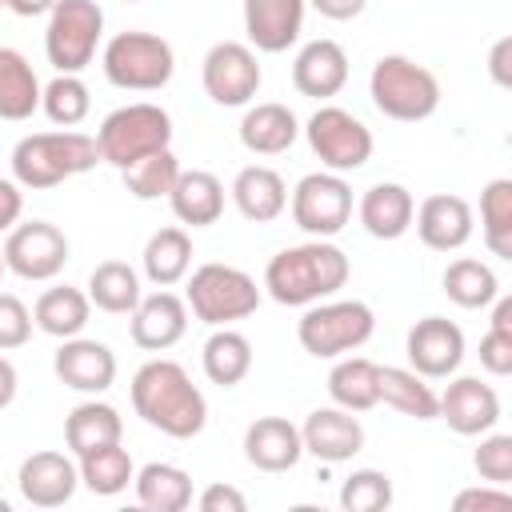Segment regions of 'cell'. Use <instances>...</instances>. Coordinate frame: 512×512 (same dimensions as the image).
<instances>
[{
    "label": "cell",
    "instance_id": "484cf974",
    "mask_svg": "<svg viewBox=\"0 0 512 512\" xmlns=\"http://www.w3.org/2000/svg\"><path fill=\"white\" fill-rule=\"evenodd\" d=\"M228 192H232L240 216L252 220V224H272V220L288 208V184H284V176H280L276 168H268V164H248V168H240Z\"/></svg>",
    "mask_w": 512,
    "mask_h": 512
},
{
    "label": "cell",
    "instance_id": "f1b7e54d",
    "mask_svg": "<svg viewBox=\"0 0 512 512\" xmlns=\"http://www.w3.org/2000/svg\"><path fill=\"white\" fill-rule=\"evenodd\" d=\"M328 396L332 404L348 412H368L380 404V364L368 356H340L328 372Z\"/></svg>",
    "mask_w": 512,
    "mask_h": 512
},
{
    "label": "cell",
    "instance_id": "e0dca14e",
    "mask_svg": "<svg viewBox=\"0 0 512 512\" xmlns=\"http://www.w3.org/2000/svg\"><path fill=\"white\" fill-rule=\"evenodd\" d=\"M16 488L20 496L32 504V508H60L76 496L80 488V468L64 456V452H32L20 460V472H16Z\"/></svg>",
    "mask_w": 512,
    "mask_h": 512
},
{
    "label": "cell",
    "instance_id": "277c9868",
    "mask_svg": "<svg viewBox=\"0 0 512 512\" xmlns=\"http://www.w3.org/2000/svg\"><path fill=\"white\" fill-rule=\"evenodd\" d=\"M368 96H372L380 116L400 120V124H416V120H428L440 108V80H436L432 68L416 64L412 56L388 52L372 64Z\"/></svg>",
    "mask_w": 512,
    "mask_h": 512
},
{
    "label": "cell",
    "instance_id": "7bdbcfd3",
    "mask_svg": "<svg viewBox=\"0 0 512 512\" xmlns=\"http://www.w3.org/2000/svg\"><path fill=\"white\" fill-rule=\"evenodd\" d=\"M472 468L480 472V480L508 488L512 484V436L508 432H484L480 448L472 452Z\"/></svg>",
    "mask_w": 512,
    "mask_h": 512
},
{
    "label": "cell",
    "instance_id": "60d3db41",
    "mask_svg": "<svg viewBox=\"0 0 512 512\" xmlns=\"http://www.w3.org/2000/svg\"><path fill=\"white\" fill-rule=\"evenodd\" d=\"M120 176H124V188H128L136 200H160V196L172 192V184H176V176H180V160H176L172 148H160V152L136 160L132 168H124Z\"/></svg>",
    "mask_w": 512,
    "mask_h": 512
},
{
    "label": "cell",
    "instance_id": "8d00e7d4",
    "mask_svg": "<svg viewBox=\"0 0 512 512\" xmlns=\"http://www.w3.org/2000/svg\"><path fill=\"white\" fill-rule=\"evenodd\" d=\"M380 400L408 420H436V392L412 368H380Z\"/></svg>",
    "mask_w": 512,
    "mask_h": 512
},
{
    "label": "cell",
    "instance_id": "ac0fdd59",
    "mask_svg": "<svg viewBox=\"0 0 512 512\" xmlns=\"http://www.w3.org/2000/svg\"><path fill=\"white\" fill-rule=\"evenodd\" d=\"M412 224H416V236L424 248L432 252H456L472 240V204L464 196H452V192H432L420 200V208L412 212Z\"/></svg>",
    "mask_w": 512,
    "mask_h": 512
},
{
    "label": "cell",
    "instance_id": "d4e9b609",
    "mask_svg": "<svg viewBox=\"0 0 512 512\" xmlns=\"http://www.w3.org/2000/svg\"><path fill=\"white\" fill-rule=\"evenodd\" d=\"M300 136V120L288 104L280 100H264V104H252L240 120V144L252 152V156H280L296 144Z\"/></svg>",
    "mask_w": 512,
    "mask_h": 512
},
{
    "label": "cell",
    "instance_id": "9f6ffc18",
    "mask_svg": "<svg viewBox=\"0 0 512 512\" xmlns=\"http://www.w3.org/2000/svg\"><path fill=\"white\" fill-rule=\"evenodd\" d=\"M0 512H8V500H4V496H0Z\"/></svg>",
    "mask_w": 512,
    "mask_h": 512
},
{
    "label": "cell",
    "instance_id": "2e32d148",
    "mask_svg": "<svg viewBox=\"0 0 512 512\" xmlns=\"http://www.w3.org/2000/svg\"><path fill=\"white\" fill-rule=\"evenodd\" d=\"M52 368H56V380L64 388L84 392V396H100L116 380V352L100 340L68 336V340H60V348L52 356Z\"/></svg>",
    "mask_w": 512,
    "mask_h": 512
},
{
    "label": "cell",
    "instance_id": "d6a6232c",
    "mask_svg": "<svg viewBox=\"0 0 512 512\" xmlns=\"http://www.w3.org/2000/svg\"><path fill=\"white\" fill-rule=\"evenodd\" d=\"M132 484H136V500L148 512H184L192 504V476L176 464L152 460L132 476Z\"/></svg>",
    "mask_w": 512,
    "mask_h": 512
},
{
    "label": "cell",
    "instance_id": "6da1fadb",
    "mask_svg": "<svg viewBox=\"0 0 512 512\" xmlns=\"http://www.w3.org/2000/svg\"><path fill=\"white\" fill-rule=\"evenodd\" d=\"M132 408L136 416L172 436V440H192L208 424V400L192 384V376L176 360H148L132 376Z\"/></svg>",
    "mask_w": 512,
    "mask_h": 512
},
{
    "label": "cell",
    "instance_id": "83f0119b",
    "mask_svg": "<svg viewBox=\"0 0 512 512\" xmlns=\"http://www.w3.org/2000/svg\"><path fill=\"white\" fill-rule=\"evenodd\" d=\"M88 316H92V300H88V292H80L72 284H56V288L40 292V300L32 308V324L56 340L80 336L88 328Z\"/></svg>",
    "mask_w": 512,
    "mask_h": 512
},
{
    "label": "cell",
    "instance_id": "db71d44e",
    "mask_svg": "<svg viewBox=\"0 0 512 512\" xmlns=\"http://www.w3.org/2000/svg\"><path fill=\"white\" fill-rule=\"evenodd\" d=\"M8 8H12L16 16H24V20H32V16L52 12V8H56V0H8Z\"/></svg>",
    "mask_w": 512,
    "mask_h": 512
},
{
    "label": "cell",
    "instance_id": "8fae6325",
    "mask_svg": "<svg viewBox=\"0 0 512 512\" xmlns=\"http://www.w3.org/2000/svg\"><path fill=\"white\" fill-rule=\"evenodd\" d=\"M292 220L312 240H332L352 220V188L340 172H308L292 188Z\"/></svg>",
    "mask_w": 512,
    "mask_h": 512
},
{
    "label": "cell",
    "instance_id": "680465c9",
    "mask_svg": "<svg viewBox=\"0 0 512 512\" xmlns=\"http://www.w3.org/2000/svg\"><path fill=\"white\" fill-rule=\"evenodd\" d=\"M124 4H140V0H124Z\"/></svg>",
    "mask_w": 512,
    "mask_h": 512
},
{
    "label": "cell",
    "instance_id": "c3c4849f",
    "mask_svg": "<svg viewBox=\"0 0 512 512\" xmlns=\"http://www.w3.org/2000/svg\"><path fill=\"white\" fill-rule=\"evenodd\" d=\"M24 212V192L16 180H0V232H12Z\"/></svg>",
    "mask_w": 512,
    "mask_h": 512
},
{
    "label": "cell",
    "instance_id": "d6986e66",
    "mask_svg": "<svg viewBox=\"0 0 512 512\" xmlns=\"http://www.w3.org/2000/svg\"><path fill=\"white\" fill-rule=\"evenodd\" d=\"M128 316H132L128 336L144 352H164L176 340H184V332H188V304L168 288H156L152 296H140V304Z\"/></svg>",
    "mask_w": 512,
    "mask_h": 512
},
{
    "label": "cell",
    "instance_id": "11a10c76",
    "mask_svg": "<svg viewBox=\"0 0 512 512\" xmlns=\"http://www.w3.org/2000/svg\"><path fill=\"white\" fill-rule=\"evenodd\" d=\"M4 272H8V268H4V248H0V276H4Z\"/></svg>",
    "mask_w": 512,
    "mask_h": 512
},
{
    "label": "cell",
    "instance_id": "6f0895ef",
    "mask_svg": "<svg viewBox=\"0 0 512 512\" xmlns=\"http://www.w3.org/2000/svg\"><path fill=\"white\" fill-rule=\"evenodd\" d=\"M0 8H8V0H0Z\"/></svg>",
    "mask_w": 512,
    "mask_h": 512
},
{
    "label": "cell",
    "instance_id": "7c38bea8",
    "mask_svg": "<svg viewBox=\"0 0 512 512\" xmlns=\"http://www.w3.org/2000/svg\"><path fill=\"white\" fill-rule=\"evenodd\" d=\"M200 80H204V92L212 104L220 108H244L252 104V96L260 92V60L248 44L240 40H220L208 48L204 64H200Z\"/></svg>",
    "mask_w": 512,
    "mask_h": 512
},
{
    "label": "cell",
    "instance_id": "e575fe53",
    "mask_svg": "<svg viewBox=\"0 0 512 512\" xmlns=\"http://www.w3.org/2000/svg\"><path fill=\"white\" fill-rule=\"evenodd\" d=\"M40 80L16 48H0V120H28L40 108Z\"/></svg>",
    "mask_w": 512,
    "mask_h": 512
},
{
    "label": "cell",
    "instance_id": "4dcf8cb0",
    "mask_svg": "<svg viewBox=\"0 0 512 512\" xmlns=\"http://www.w3.org/2000/svg\"><path fill=\"white\" fill-rule=\"evenodd\" d=\"M140 264H144V276H148L156 288L180 284V280L188 276V268H192V236H188L184 228H176V224L152 232L148 244H144Z\"/></svg>",
    "mask_w": 512,
    "mask_h": 512
},
{
    "label": "cell",
    "instance_id": "30bf717a",
    "mask_svg": "<svg viewBox=\"0 0 512 512\" xmlns=\"http://www.w3.org/2000/svg\"><path fill=\"white\" fill-rule=\"evenodd\" d=\"M304 136H308V148L316 152V160L328 168V172H356L368 164L372 156V132L360 116H352L348 108H336V104H320L308 124H304Z\"/></svg>",
    "mask_w": 512,
    "mask_h": 512
},
{
    "label": "cell",
    "instance_id": "9c48e42d",
    "mask_svg": "<svg viewBox=\"0 0 512 512\" xmlns=\"http://www.w3.org/2000/svg\"><path fill=\"white\" fill-rule=\"evenodd\" d=\"M100 36H104V12L96 0H56V8L48 12V28H44L48 64L56 72L80 76L96 56Z\"/></svg>",
    "mask_w": 512,
    "mask_h": 512
},
{
    "label": "cell",
    "instance_id": "44dd1931",
    "mask_svg": "<svg viewBox=\"0 0 512 512\" xmlns=\"http://www.w3.org/2000/svg\"><path fill=\"white\" fill-rule=\"evenodd\" d=\"M348 84V52L336 40H308L292 60V88L312 100H332Z\"/></svg>",
    "mask_w": 512,
    "mask_h": 512
},
{
    "label": "cell",
    "instance_id": "ba28073f",
    "mask_svg": "<svg viewBox=\"0 0 512 512\" xmlns=\"http://www.w3.org/2000/svg\"><path fill=\"white\" fill-rule=\"evenodd\" d=\"M100 68L108 84L124 92H156L172 80L176 56H172V44L156 32H116L104 44Z\"/></svg>",
    "mask_w": 512,
    "mask_h": 512
},
{
    "label": "cell",
    "instance_id": "74e56055",
    "mask_svg": "<svg viewBox=\"0 0 512 512\" xmlns=\"http://www.w3.org/2000/svg\"><path fill=\"white\" fill-rule=\"evenodd\" d=\"M76 460H80L76 464L80 468V484L92 496H120L132 484V476H136V464H132L128 448H120V444H104V448L84 452Z\"/></svg>",
    "mask_w": 512,
    "mask_h": 512
},
{
    "label": "cell",
    "instance_id": "3957f363",
    "mask_svg": "<svg viewBox=\"0 0 512 512\" xmlns=\"http://www.w3.org/2000/svg\"><path fill=\"white\" fill-rule=\"evenodd\" d=\"M100 164L96 136L84 132H32L12 148V180L20 188H56L80 172H92Z\"/></svg>",
    "mask_w": 512,
    "mask_h": 512
},
{
    "label": "cell",
    "instance_id": "f5cc1de1",
    "mask_svg": "<svg viewBox=\"0 0 512 512\" xmlns=\"http://www.w3.org/2000/svg\"><path fill=\"white\" fill-rule=\"evenodd\" d=\"M496 332H508L512 336V296H496L492 300V320H488Z\"/></svg>",
    "mask_w": 512,
    "mask_h": 512
},
{
    "label": "cell",
    "instance_id": "5b68a950",
    "mask_svg": "<svg viewBox=\"0 0 512 512\" xmlns=\"http://www.w3.org/2000/svg\"><path fill=\"white\" fill-rule=\"evenodd\" d=\"M96 148H100V160L112 164V168H132L136 160L160 152V148H172V116L160 108V104H124L116 112H108L96 128Z\"/></svg>",
    "mask_w": 512,
    "mask_h": 512
},
{
    "label": "cell",
    "instance_id": "cb8c5ba5",
    "mask_svg": "<svg viewBox=\"0 0 512 512\" xmlns=\"http://www.w3.org/2000/svg\"><path fill=\"white\" fill-rule=\"evenodd\" d=\"M360 224L372 240H400L408 228H412V212H416V200L404 184L396 180H380L372 184L364 196H360Z\"/></svg>",
    "mask_w": 512,
    "mask_h": 512
},
{
    "label": "cell",
    "instance_id": "f6af8a7d",
    "mask_svg": "<svg viewBox=\"0 0 512 512\" xmlns=\"http://www.w3.org/2000/svg\"><path fill=\"white\" fill-rule=\"evenodd\" d=\"M452 508H456V512H504V508H512V492L484 480V488H464V492H456V496H452Z\"/></svg>",
    "mask_w": 512,
    "mask_h": 512
},
{
    "label": "cell",
    "instance_id": "816d5d0a",
    "mask_svg": "<svg viewBox=\"0 0 512 512\" xmlns=\"http://www.w3.org/2000/svg\"><path fill=\"white\" fill-rule=\"evenodd\" d=\"M16 368H12V360L8 356H0V408H8L12 400H16Z\"/></svg>",
    "mask_w": 512,
    "mask_h": 512
},
{
    "label": "cell",
    "instance_id": "4fadbf2b",
    "mask_svg": "<svg viewBox=\"0 0 512 512\" xmlns=\"http://www.w3.org/2000/svg\"><path fill=\"white\" fill-rule=\"evenodd\" d=\"M68 264V236L48 220H24L4 240V268L20 280H52Z\"/></svg>",
    "mask_w": 512,
    "mask_h": 512
},
{
    "label": "cell",
    "instance_id": "603a6c76",
    "mask_svg": "<svg viewBox=\"0 0 512 512\" xmlns=\"http://www.w3.org/2000/svg\"><path fill=\"white\" fill-rule=\"evenodd\" d=\"M304 0H244V32L256 52H288L304 28Z\"/></svg>",
    "mask_w": 512,
    "mask_h": 512
},
{
    "label": "cell",
    "instance_id": "9a60e30c",
    "mask_svg": "<svg viewBox=\"0 0 512 512\" xmlns=\"http://www.w3.org/2000/svg\"><path fill=\"white\" fill-rule=\"evenodd\" d=\"M436 416L456 432V436H484L500 420V396L492 384L480 376H456L440 396H436Z\"/></svg>",
    "mask_w": 512,
    "mask_h": 512
},
{
    "label": "cell",
    "instance_id": "836d02e7",
    "mask_svg": "<svg viewBox=\"0 0 512 512\" xmlns=\"http://www.w3.org/2000/svg\"><path fill=\"white\" fill-rule=\"evenodd\" d=\"M140 296H144L140 276L124 260H104L88 276V300H92V308H100L108 316H128L140 304Z\"/></svg>",
    "mask_w": 512,
    "mask_h": 512
},
{
    "label": "cell",
    "instance_id": "4316f807",
    "mask_svg": "<svg viewBox=\"0 0 512 512\" xmlns=\"http://www.w3.org/2000/svg\"><path fill=\"white\" fill-rule=\"evenodd\" d=\"M168 204H172V216L188 228H208L220 220L224 212V184L220 176L204 172V168H180L172 192H168Z\"/></svg>",
    "mask_w": 512,
    "mask_h": 512
},
{
    "label": "cell",
    "instance_id": "8992f818",
    "mask_svg": "<svg viewBox=\"0 0 512 512\" xmlns=\"http://www.w3.org/2000/svg\"><path fill=\"white\" fill-rule=\"evenodd\" d=\"M260 296H264L260 284L244 268H232V264H200L188 276L184 304L208 328H224V324H236V320L252 316L260 308Z\"/></svg>",
    "mask_w": 512,
    "mask_h": 512
},
{
    "label": "cell",
    "instance_id": "d590c367",
    "mask_svg": "<svg viewBox=\"0 0 512 512\" xmlns=\"http://www.w3.org/2000/svg\"><path fill=\"white\" fill-rule=\"evenodd\" d=\"M440 284H444V296H448L452 304L468 308V312H472V308H488V304L500 296L496 272H492L484 260H472V256L452 260V264L444 268Z\"/></svg>",
    "mask_w": 512,
    "mask_h": 512
},
{
    "label": "cell",
    "instance_id": "7a4b0ae2",
    "mask_svg": "<svg viewBox=\"0 0 512 512\" xmlns=\"http://www.w3.org/2000/svg\"><path fill=\"white\" fill-rule=\"evenodd\" d=\"M348 276H352V264H348L344 248H336L332 240H308V244H292L268 260L264 288L276 304L304 308V304L336 296L348 284Z\"/></svg>",
    "mask_w": 512,
    "mask_h": 512
},
{
    "label": "cell",
    "instance_id": "7dc6e473",
    "mask_svg": "<svg viewBox=\"0 0 512 512\" xmlns=\"http://www.w3.org/2000/svg\"><path fill=\"white\" fill-rule=\"evenodd\" d=\"M196 504H200V512H244L248 508L244 492L232 488V484H208Z\"/></svg>",
    "mask_w": 512,
    "mask_h": 512
},
{
    "label": "cell",
    "instance_id": "7402d4cb",
    "mask_svg": "<svg viewBox=\"0 0 512 512\" xmlns=\"http://www.w3.org/2000/svg\"><path fill=\"white\" fill-rule=\"evenodd\" d=\"M304 456L300 428L284 416H260L244 428V460L260 472H288Z\"/></svg>",
    "mask_w": 512,
    "mask_h": 512
},
{
    "label": "cell",
    "instance_id": "bcb514c9",
    "mask_svg": "<svg viewBox=\"0 0 512 512\" xmlns=\"http://www.w3.org/2000/svg\"><path fill=\"white\" fill-rule=\"evenodd\" d=\"M480 368L492 372V376H508L512 372V336L508 332L488 328L480 336Z\"/></svg>",
    "mask_w": 512,
    "mask_h": 512
},
{
    "label": "cell",
    "instance_id": "f907efd6",
    "mask_svg": "<svg viewBox=\"0 0 512 512\" xmlns=\"http://www.w3.org/2000/svg\"><path fill=\"white\" fill-rule=\"evenodd\" d=\"M304 4H312L324 20H352L368 8V0H304Z\"/></svg>",
    "mask_w": 512,
    "mask_h": 512
},
{
    "label": "cell",
    "instance_id": "ffe728a7",
    "mask_svg": "<svg viewBox=\"0 0 512 512\" xmlns=\"http://www.w3.org/2000/svg\"><path fill=\"white\" fill-rule=\"evenodd\" d=\"M300 440H304L308 456H316L324 464H344L364 448V424L340 404L312 408L308 420L300 424Z\"/></svg>",
    "mask_w": 512,
    "mask_h": 512
},
{
    "label": "cell",
    "instance_id": "5bb4252c",
    "mask_svg": "<svg viewBox=\"0 0 512 512\" xmlns=\"http://www.w3.org/2000/svg\"><path fill=\"white\" fill-rule=\"evenodd\" d=\"M404 352H408V368L420 372L424 380H448L464 360V332L448 316H424L408 328Z\"/></svg>",
    "mask_w": 512,
    "mask_h": 512
},
{
    "label": "cell",
    "instance_id": "f546056e",
    "mask_svg": "<svg viewBox=\"0 0 512 512\" xmlns=\"http://www.w3.org/2000/svg\"><path fill=\"white\" fill-rule=\"evenodd\" d=\"M120 436H124L120 412H116L112 404L96 400V396L84 400V404H76V408L64 416V440H68V448H72L76 456L96 452V448H104V444H120Z\"/></svg>",
    "mask_w": 512,
    "mask_h": 512
},
{
    "label": "cell",
    "instance_id": "1f68e13d",
    "mask_svg": "<svg viewBox=\"0 0 512 512\" xmlns=\"http://www.w3.org/2000/svg\"><path fill=\"white\" fill-rule=\"evenodd\" d=\"M200 364H204V376L220 388H236L248 372H252V344L244 332L236 328H212V336L204 340V352H200Z\"/></svg>",
    "mask_w": 512,
    "mask_h": 512
},
{
    "label": "cell",
    "instance_id": "ee69618b",
    "mask_svg": "<svg viewBox=\"0 0 512 512\" xmlns=\"http://www.w3.org/2000/svg\"><path fill=\"white\" fill-rule=\"evenodd\" d=\"M32 312L20 296L12 292H0V352H12V348H24L32 340Z\"/></svg>",
    "mask_w": 512,
    "mask_h": 512
},
{
    "label": "cell",
    "instance_id": "b9f144b4",
    "mask_svg": "<svg viewBox=\"0 0 512 512\" xmlns=\"http://www.w3.org/2000/svg\"><path fill=\"white\" fill-rule=\"evenodd\" d=\"M392 504V476L380 468H356L340 484V508L344 512H384Z\"/></svg>",
    "mask_w": 512,
    "mask_h": 512
},
{
    "label": "cell",
    "instance_id": "ab89813d",
    "mask_svg": "<svg viewBox=\"0 0 512 512\" xmlns=\"http://www.w3.org/2000/svg\"><path fill=\"white\" fill-rule=\"evenodd\" d=\"M40 108L56 128H76L92 108L88 84L72 72H56V80H48L44 92H40Z\"/></svg>",
    "mask_w": 512,
    "mask_h": 512
},
{
    "label": "cell",
    "instance_id": "f35d334b",
    "mask_svg": "<svg viewBox=\"0 0 512 512\" xmlns=\"http://www.w3.org/2000/svg\"><path fill=\"white\" fill-rule=\"evenodd\" d=\"M480 232L492 256L512 260V180L496 176L480 192Z\"/></svg>",
    "mask_w": 512,
    "mask_h": 512
},
{
    "label": "cell",
    "instance_id": "681fc988",
    "mask_svg": "<svg viewBox=\"0 0 512 512\" xmlns=\"http://www.w3.org/2000/svg\"><path fill=\"white\" fill-rule=\"evenodd\" d=\"M508 56H512V36H500L488 52V72L500 88H512V68H508Z\"/></svg>",
    "mask_w": 512,
    "mask_h": 512
},
{
    "label": "cell",
    "instance_id": "52a82bcc",
    "mask_svg": "<svg viewBox=\"0 0 512 512\" xmlns=\"http://www.w3.org/2000/svg\"><path fill=\"white\" fill-rule=\"evenodd\" d=\"M372 332H376V316L364 300H328V304L316 300L296 324L300 348L316 360L348 356L360 344H368Z\"/></svg>",
    "mask_w": 512,
    "mask_h": 512
}]
</instances>
